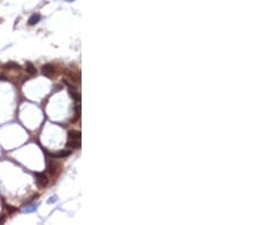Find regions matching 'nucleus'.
<instances>
[{"label": "nucleus", "mask_w": 255, "mask_h": 225, "mask_svg": "<svg viewBox=\"0 0 255 225\" xmlns=\"http://www.w3.org/2000/svg\"><path fill=\"white\" fill-rule=\"evenodd\" d=\"M68 140H80V132L75 130L69 131L68 132Z\"/></svg>", "instance_id": "39448f33"}, {"label": "nucleus", "mask_w": 255, "mask_h": 225, "mask_svg": "<svg viewBox=\"0 0 255 225\" xmlns=\"http://www.w3.org/2000/svg\"><path fill=\"white\" fill-rule=\"evenodd\" d=\"M26 72L29 73L31 75H34V74H37V68H35V66L33 65V64L27 63L26 64Z\"/></svg>", "instance_id": "1a4fd4ad"}, {"label": "nucleus", "mask_w": 255, "mask_h": 225, "mask_svg": "<svg viewBox=\"0 0 255 225\" xmlns=\"http://www.w3.org/2000/svg\"><path fill=\"white\" fill-rule=\"evenodd\" d=\"M49 156L53 157V158H65V157H68L72 151H68V150H60V151H57V153H48Z\"/></svg>", "instance_id": "7ed1b4c3"}, {"label": "nucleus", "mask_w": 255, "mask_h": 225, "mask_svg": "<svg viewBox=\"0 0 255 225\" xmlns=\"http://www.w3.org/2000/svg\"><path fill=\"white\" fill-rule=\"evenodd\" d=\"M69 92H70V95H72V97H73V99L75 100V101H77V102L80 101V95L75 91V89H74V90H69Z\"/></svg>", "instance_id": "9d476101"}, {"label": "nucleus", "mask_w": 255, "mask_h": 225, "mask_svg": "<svg viewBox=\"0 0 255 225\" xmlns=\"http://www.w3.org/2000/svg\"><path fill=\"white\" fill-rule=\"evenodd\" d=\"M6 209H7L9 213H14V211H16V208L13 207V206H10V205H7V206H6Z\"/></svg>", "instance_id": "f8f14e48"}, {"label": "nucleus", "mask_w": 255, "mask_h": 225, "mask_svg": "<svg viewBox=\"0 0 255 225\" xmlns=\"http://www.w3.org/2000/svg\"><path fill=\"white\" fill-rule=\"evenodd\" d=\"M67 145L72 149H78L80 148V140H68Z\"/></svg>", "instance_id": "6e6552de"}, {"label": "nucleus", "mask_w": 255, "mask_h": 225, "mask_svg": "<svg viewBox=\"0 0 255 225\" xmlns=\"http://www.w3.org/2000/svg\"><path fill=\"white\" fill-rule=\"evenodd\" d=\"M55 201H57V197L56 196H53L52 198H50L49 200H48V203H55Z\"/></svg>", "instance_id": "ddd939ff"}, {"label": "nucleus", "mask_w": 255, "mask_h": 225, "mask_svg": "<svg viewBox=\"0 0 255 225\" xmlns=\"http://www.w3.org/2000/svg\"><path fill=\"white\" fill-rule=\"evenodd\" d=\"M0 23H1V20H0Z\"/></svg>", "instance_id": "2eb2a0df"}, {"label": "nucleus", "mask_w": 255, "mask_h": 225, "mask_svg": "<svg viewBox=\"0 0 255 225\" xmlns=\"http://www.w3.org/2000/svg\"><path fill=\"white\" fill-rule=\"evenodd\" d=\"M40 20H41V15L40 14H33L31 17L29 18V25H35V24H37V23L40 22Z\"/></svg>", "instance_id": "423d86ee"}, {"label": "nucleus", "mask_w": 255, "mask_h": 225, "mask_svg": "<svg viewBox=\"0 0 255 225\" xmlns=\"http://www.w3.org/2000/svg\"><path fill=\"white\" fill-rule=\"evenodd\" d=\"M37 209V205H31V207H26L24 208V211L25 213H29V211H33Z\"/></svg>", "instance_id": "9b49d317"}, {"label": "nucleus", "mask_w": 255, "mask_h": 225, "mask_svg": "<svg viewBox=\"0 0 255 225\" xmlns=\"http://www.w3.org/2000/svg\"><path fill=\"white\" fill-rule=\"evenodd\" d=\"M35 181H37V184L40 188H45L48 185V183H49V179L44 173H37L35 174Z\"/></svg>", "instance_id": "f257e3e1"}, {"label": "nucleus", "mask_w": 255, "mask_h": 225, "mask_svg": "<svg viewBox=\"0 0 255 225\" xmlns=\"http://www.w3.org/2000/svg\"><path fill=\"white\" fill-rule=\"evenodd\" d=\"M4 68L5 69H21V65L17 64V63H14V61H9L7 64L4 65Z\"/></svg>", "instance_id": "0eeeda50"}, {"label": "nucleus", "mask_w": 255, "mask_h": 225, "mask_svg": "<svg viewBox=\"0 0 255 225\" xmlns=\"http://www.w3.org/2000/svg\"><path fill=\"white\" fill-rule=\"evenodd\" d=\"M59 164L58 163H56V161H50L49 164H48V171H49V173L51 175H55L57 172H58L59 169Z\"/></svg>", "instance_id": "20e7f679"}, {"label": "nucleus", "mask_w": 255, "mask_h": 225, "mask_svg": "<svg viewBox=\"0 0 255 225\" xmlns=\"http://www.w3.org/2000/svg\"><path fill=\"white\" fill-rule=\"evenodd\" d=\"M56 72V68L52 64H45V65L42 66V73L43 75L48 76V77H51Z\"/></svg>", "instance_id": "f03ea898"}, {"label": "nucleus", "mask_w": 255, "mask_h": 225, "mask_svg": "<svg viewBox=\"0 0 255 225\" xmlns=\"http://www.w3.org/2000/svg\"><path fill=\"white\" fill-rule=\"evenodd\" d=\"M67 1H74V0H67Z\"/></svg>", "instance_id": "4468645a"}]
</instances>
